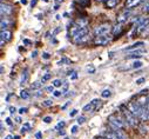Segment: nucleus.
I'll return each mask as SVG.
<instances>
[{
  "label": "nucleus",
  "mask_w": 149,
  "mask_h": 139,
  "mask_svg": "<svg viewBox=\"0 0 149 139\" xmlns=\"http://www.w3.org/2000/svg\"><path fill=\"white\" fill-rule=\"evenodd\" d=\"M121 108H122L123 116H125V120H126V123H127L128 125H130L132 127H138V126H139V120L136 119V117L133 115V113H132L128 108L123 107V106H121Z\"/></svg>",
  "instance_id": "f257e3e1"
},
{
  "label": "nucleus",
  "mask_w": 149,
  "mask_h": 139,
  "mask_svg": "<svg viewBox=\"0 0 149 139\" xmlns=\"http://www.w3.org/2000/svg\"><path fill=\"white\" fill-rule=\"evenodd\" d=\"M88 39H89V35H88V28L87 27H82L81 28V31L73 38V41L75 43V44H78V45H80V44H85V43H87L88 41Z\"/></svg>",
  "instance_id": "f03ea898"
},
{
  "label": "nucleus",
  "mask_w": 149,
  "mask_h": 139,
  "mask_svg": "<svg viewBox=\"0 0 149 139\" xmlns=\"http://www.w3.org/2000/svg\"><path fill=\"white\" fill-rule=\"evenodd\" d=\"M108 121H109L110 127L113 129V130H116V129H120V130H122V129L126 126V123L123 121V120H122L120 117H117V116H115V115L110 116V117L108 118Z\"/></svg>",
  "instance_id": "7ed1b4c3"
},
{
  "label": "nucleus",
  "mask_w": 149,
  "mask_h": 139,
  "mask_svg": "<svg viewBox=\"0 0 149 139\" xmlns=\"http://www.w3.org/2000/svg\"><path fill=\"white\" fill-rule=\"evenodd\" d=\"M142 105L139 103V102H130L128 104V110L133 113V115L136 117V118H140L141 116V112H142Z\"/></svg>",
  "instance_id": "20e7f679"
},
{
  "label": "nucleus",
  "mask_w": 149,
  "mask_h": 139,
  "mask_svg": "<svg viewBox=\"0 0 149 139\" xmlns=\"http://www.w3.org/2000/svg\"><path fill=\"white\" fill-rule=\"evenodd\" d=\"M109 32H110V25H109V24H103V25L96 26V27L94 28V34H95V37L103 35V34H108Z\"/></svg>",
  "instance_id": "39448f33"
},
{
  "label": "nucleus",
  "mask_w": 149,
  "mask_h": 139,
  "mask_svg": "<svg viewBox=\"0 0 149 139\" xmlns=\"http://www.w3.org/2000/svg\"><path fill=\"white\" fill-rule=\"evenodd\" d=\"M99 106H100V100H99V99H93L91 103H88L87 105L83 106L82 111H85V112H93V111L97 110Z\"/></svg>",
  "instance_id": "423d86ee"
},
{
  "label": "nucleus",
  "mask_w": 149,
  "mask_h": 139,
  "mask_svg": "<svg viewBox=\"0 0 149 139\" xmlns=\"http://www.w3.org/2000/svg\"><path fill=\"white\" fill-rule=\"evenodd\" d=\"M110 40H111V38H110L109 34H103V35L96 37L95 40H94V44H95V45H100V46H105V45H107Z\"/></svg>",
  "instance_id": "0eeeda50"
},
{
  "label": "nucleus",
  "mask_w": 149,
  "mask_h": 139,
  "mask_svg": "<svg viewBox=\"0 0 149 139\" xmlns=\"http://www.w3.org/2000/svg\"><path fill=\"white\" fill-rule=\"evenodd\" d=\"M130 14H132V12L129 11V9H125L123 12H121V13L117 16V22H120V24H125V22H127V20L129 19V17H130Z\"/></svg>",
  "instance_id": "6e6552de"
},
{
  "label": "nucleus",
  "mask_w": 149,
  "mask_h": 139,
  "mask_svg": "<svg viewBox=\"0 0 149 139\" xmlns=\"http://www.w3.org/2000/svg\"><path fill=\"white\" fill-rule=\"evenodd\" d=\"M0 12H1V17H4V16H9V14H12V12H13V7H12L11 5H8V4L1 3Z\"/></svg>",
  "instance_id": "1a4fd4ad"
},
{
  "label": "nucleus",
  "mask_w": 149,
  "mask_h": 139,
  "mask_svg": "<svg viewBox=\"0 0 149 139\" xmlns=\"http://www.w3.org/2000/svg\"><path fill=\"white\" fill-rule=\"evenodd\" d=\"M142 1H143V0H126L125 7H126V9H130V8L135 7V6L140 5Z\"/></svg>",
  "instance_id": "9d476101"
},
{
  "label": "nucleus",
  "mask_w": 149,
  "mask_h": 139,
  "mask_svg": "<svg viewBox=\"0 0 149 139\" xmlns=\"http://www.w3.org/2000/svg\"><path fill=\"white\" fill-rule=\"evenodd\" d=\"M143 45H144V43H143V41H136V43H135V44H133L132 46L127 47V48H126V51H128V52H130V51H135V49L142 48V47H143Z\"/></svg>",
  "instance_id": "9b49d317"
},
{
  "label": "nucleus",
  "mask_w": 149,
  "mask_h": 139,
  "mask_svg": "<svg viewBox=\"0 0 149 139\" xmlns=\"http://www.w3.org/2000/svg\"><path fill=\"white\" fill-rule=\"evenodd\" d=\"M0 38H1V40H4L5 43L11 40L12 38V33L9 31H1V34H0Z\"/></svg>",
  "instance_id": "f8f14e48"
},
{
  "label": "nucleus",
  "mask_w": 149,
  "mask_h": 139,
  "mask_svg": "<svg viewBox=\"0 0 149 139\" xmlns=\"http://www.w3.org/2000/svg\"><path fill=\"white\" fill-rule=\"evenodd\" d=\"M122 24H120V22H117L115 26L113 27V34L115 35V37H119L120 34H121V32H122Z\"/></svg>",
  "instance_id": "ddd939ff"
},
{
  "label": "nucleus",
  "mask_w": 149,
  "mask_h": 139,
  "mask_svg": "<svg viewBox=\"0 0 149 139\" xmlns=\"http://www.w3.org/2000/svg\"><path fill=\"white\" fill-rule=\"evenodd\" d=\"M28 80V73H27V70H25L21 74V79H20V84L21 85H25Z\"/></svg>",
  "instance_id": "4468645a"
},
{
  "label": "nucleus",
  "mask_w": 149,
  "mask_h": 139,
  "mask_svg": "<svg viewBox=\"0 0 149 139\" xmlns=\"http://www.w3.org/2000/svg\"><path fill=\"white\" fill-rule=\"evenodd\" d=\"M119 3V0H106V6L107 8H114Z\"/></svg>",
  "instance_id": "2eb2a0df"
},
{
  "label": "nucleus",
  "mask_w": 149,
  "mask_h": 139,
  "mask_svg": "<svg viewBox=\"0 0 149 139\" xmlns=\"http://www.w3.org/2000/svg\"><path fill=\"white\" fill-rule=\"evenodd\" d=\"M42 84H44L42 81H34L31 84V88L32 90H39V88L42 87Z\"/></svg>",
  "instance_id": "dca6fc26"
},
{
  "label": "nucleus",
  "mask_w": 149,
  "mask_h": 139,
  "mask_svg": "<svg viewBox=\"0 0 149 139\" xmlns=\"http://www.w3.org/2000/svg\"><path fill=\"white\" fill-rule=\"evenodd\" d=\"M114 133L116 134V137H117V139H127V137H126V134L123 133L120 129H116V130H114Z\"/></svg>",
  "instance_id": "f3484780"
},
{
  "label": "nucleus",
  "mask_w": 149,
  "mask_h": 139,
  "mask_svg": "<svg viewBox=\"0 0 149 139\" xmlns=\"http://www.w3.org/2000/svg\"><path fill=\"white\" fill-rule=\"evenodd\" d=\"M143 66V62L141 60H136L133 62V65H132V68H140Z\"/></svg>",
  "instance_id": "a211bd4d"
},
{
  "label": "nucleus",
  "mask_w": 149,
  "mask_h": 139,
  "mask_svg": "<svg viewBox=\"0 0 149 139\" xmlns=\"http://www.w3.org/2000/svg\"><path fill=\"white\" fill-rule=\"evenodd\" d=\"M70 64V60L68 58H62L60 61H58V65H69Z\"/></svg>",
  "instance_id": "6ab92c4d"
},
{
  "label": "nucleus",
  "mask_w": 149,
  "mask_h": 139,
  "mask_svg": "<svg viewBox=\"0 0 149 139\" xmlns=\"http://www.w3.org/2000/svg\"><path fill=\"white\" fill-rule=\"evenodd\" d=\"M31 129V124H28V123H25L23 125H22V127H21V133H25V132H27L28 130Z\"/></svg>",
  "instance_id": "aec40b11"
},
{
  "label": "nucleus",
  "mask_w": 149,
  "mask_h": 139,
  "mask_svg": "<svg viewBox=\"0 0 149 139\" xmlns=\"http://www.w3.org/2000/svg\"><path fill=\"white\" fill-rule=\"evenodd\" d=\"M77 1L82 6V7H87L91 4V0H77Z\"/></svg>",
  "instance_id": "412c9836"
},
{
  "label": "nucleus",
  "mask_w": 149,
  "mask_h": 139,
  "mask_svg": "<svg viewBox=\"0 0 149 139\" xmlns=\"http://www.w3.org/2000/svg\"><path fill=\"white\" fill-rule=\"evenodd\" d=\"M20 97H21L22 99H28V98H30V93H28L26 90H21V91H20Z\"/></svg>",
  "instance_id": "4be33fe9"
},
{
  "label": "nucleus",
  "mask_w": 149,
  "mask_h": 139,
  "mask_svg": "<svg viewBox=\"0 0 149 139\" xmlns=\"http://www.w3.org/2000/svg\"><path fill=\"white\" fill-rule=\"evenodd\" d=\"M106 138H107V139H117V137H116V134L114 133V131L107 132V133H106Z\"/></svg>",
  "instance_id": "5701e85b"
},
{
  "label": "nucleus",
  "mask_w": 149,
  "mask_h": 139,
  "mask_svg": "<svg viewBox=\"0 0 149 139\" xmlns=\"http://www.w3.org/2000/svg\"><path fill=\"white\" fill-rule=\"evenodd\" d=\"M110 94H111V92H110V90H108V88H106V90H103L101 92V97L102 98H108V97H110Z\"/></svg>",
  "instance_id": "b1692460"
},
{
  "label": "nucleus",
  "mask_w": 149,
  "mask_h": 139,
  "mask_svg": "<svg viewBox=\"0 0 149 139\" xmlns=\"http://www.w3.org/2000/svg\"><path fill=\"white\" fill-rule=\"evenodd\" d=\"M51 78H52V74H51V73H46V74H44V75H42L41 81H42V83H46L47 80H49Z\"/></svg>",
  "instance_id": "393cba45"
},
{
  "label": "nucleus",
  "mask_w": 149,
  "mask_h": 139,
  "mask_svg": "<svg viewBox=\"0 0 149 139\" xmlns=\"http://www.w3.org/2000/svg\"><path fill=\"white\" fill-rule=\"evenodd\" d=\"M52 105H53V102L51 99H46V100H44V102H42V106L48 107V106H52Z\"/></svg>",
  "instance_id": "a878e982"
},
{
  "label": "nucleus",
  "mask_w": 149,
  "mask_h": 139,
  "mask_svg": "<svg viewBox=\"0 0 149 139\" xmlns=\"http://www.w3.org/2000/svg\"><path fill=\"white\" fill-rule=\"evenodd\" d=\"M141 11H142V12H144V13H147V12H149V1H146V3H144V5L142 6Z\"/></svg>",
  "instance_id": "bb28decb"
},
{
  "label": "nucleus",
  "mask_w": 149,
  "mask_h": 139,
  "mask_svg": "<svg viewBox=\"0 0 149 139\" xmlns=\"http://www.w3.org/2000/svg\"><path fill=\"white\" fill-rule=\"evenodd\" d=\"M53 86H55V87H59V86H62L64 85V83L61 81L60 79H55L54 81H53V84H52Z\"/></svg>",
  "instance_id": "cd10ccee"
},
{
  "label": "nucleus",
  "mask_w": 149,
  "mask_h": 139,
  "mask_svg": "<svg viewBox=\"0 0 149 139\" xmlns=\"http://www.w3.org/2000/svg\"><path fill=\"white\" fill-rule=\"evenodd\" d=\"M69 78L72 79V80H75L77 78H78V74H77V72L75 71H72V72H69Z\"/></svg>",
  "instance_id": "c85d7f7f"
},
{
  "label": "nucleus",
  "mask_w": 149,
  "mask_h": 139,
  "mask_svg": "<svg viewBox=\"0 0 149 139\" xmlns=\"http://www.w3.org/2000/svg\"><path fill=\"white\" fill-rule=\"evenodd\" d=\"M7 26H8V22L5 21L4 19H1V31H6Z\"/></svg>",
  "instance_id": "c756f323"
},
{
  "label": "nucleus",
  "mask_w": 149,
  "mask_h": 139,
  "mask_svg": "<svg viewBox=\"0 0 149 139\" xmlns=\"http://www.w3.org/2000/svg\"><path fill=\"white\" fill-rule=\"evenodd\" d=\"M67 90H68V83H64V85H62V88H61V92H62V94H65V92H67Z\"/></svg>",
  "instance_id": "7c9ffc66"
},
{
  "label": "nucleus",
  "mask_w": 149,
  "mask_h": 139,
  "mask_svg": "<svg viewBox=\"0 0 149 139\" xmlns=\"http://www.w3.org/2000/svg\"><path fill=\"white\" fill-rule=\"evenodd\" d=\"M87 72H88V73H91V74H93V73L95 72V67H94L93 65L87 66Z\"/></svg>",
  "instance_id": "2f4dec72"
},
{
  "label": "nucleus",
  "mask_w": 149,
  "mask_h": 139,
  "mask_svg": "<svg viewBox=\"0 0 149 139\" xmlns=\"http://www.w3.org/2000/svg\"><path fill=\"white\" fill-rule=\"evenodd\" d=\"M65 126V121H60V123H58L56 124V126H55V130H60V129H62Z\"/></svg>",
  "instance_id": "473e14b6"
},
{
  "label": "nucleus",
  "mask_w": 149,
  "mask_h": 139,
  "mask_svg": "<svg viewBox=\"0 0 149 139\" xmlns=\"http://www.w3.org/2000/svg\"><path fill=\"white\" fill-rule=\"evenodd\" d=\"M54 87L55 86H48V87H46V91L48 92V93H54Z\"/></svg>",
  "instance_id": "72a5a7b5"
},
{
  "label": "nucleus",
  "mask_w": 149,
  "mask_h": 139,
  "mask_svg": "<svg viewBox=\"0 0 149 139\" xmlns=\"http://www.w3.org/2000/svg\"><path fill=\"white\" fill-rule=\"evenodd\" d=\"M70 132H72L73 134H75V133L78 132V125H74V126H72V129H70Z\"/></svg>",
  "instance_id": "f704fd0d"
},
{
  "label": "nucleus",
  "mask_w": 149,
  "mask_h": 139,
  "mask_svg": "<svg viewBox=\"0 0 149 139\" xmlns=\"http://www.w3.org/2000/svg\"><path fill=\"white\" fill-rule=\"evenodd\" d=\"M85 120H86V118H85V117H79L77 121H78V124H79V125H82V124L85 123Z\"/></svg>",
  "instance_id": "c9c22d12"
},
{
  "label": "nucleus",
  "mask_w": 149,
  "mask_h": 139,
  "mask_svg": "<svg viewBox=\"0 0 149 139\" xmlns=\"http://www.w3.org/2000/svg\"><path fill=\"white\" fill-rule=\"evenodd\" d=\"M15 112H17V108H15L14 106H11V107H9V113H11L12 116L15 115Z\"/></svg>",
  "instance_id": "e433bc0d"
},
{
  "label": "nucleus",
  "mask_w": 149,
  "mask_h": 139,
  "mask_svg": "<svg viewBox=\"0 0 149 139\" xmlns=\"http://www.w3.org/2000/svg\"><path fill=\"white\" fill-rule=\"evenodd\" d=\"M144 81H146V78H140V79L136 80V84H138V85H141V84H143Z\"/></svg>",
  "instance_id": "4c0bfd02"
},
{
  "label": "nucleus",
  "mask_w": 149,
  "mask_h": 139,
  "mask_svg": "<svg viewBox=\"0 0 149 139\" xmlns=\"http://www.w3.org/2000/svg\"><path fill=\"white\" fill-rule=\"evenodd\" d=\"M51 121H52V117H45L44 118V123H46V124L51 123Z\"/></svg>",
  "instance_id": "58836bf2"
},
{
  "label": "nucleus",
  "mask_w": 149,
  "mask_h": 139,
  "mask_svg": "<svg viewBox=\"0 0 149 139\" xmlns=\"http://www.w3.org/2000/svg\"><path fill=\"white\" fill-rule=\"evenodd\" d=\"M78 115V110H73L72 112H69V117H74Z\"/></svg>",
  "instance_id": "ea45409f"
},
{
  "label": "nucleus",
  "mask_w": 149,
  "mask_h": 139,
  "mask_svg": "<svg viewBox=\"0 0 149 139\" xmlns=\"http://www.w3.org/2000/svg\"><path fill=\"white\" fill-rule=\"evenodd\" d=\"M26 112H27V108H26V107H21V108L19 110L20 115H23V113H26Z\"/></svg>",
  "instance_id": "a19ab883"
},
{
  "label": "nucleus",
  "mask_w": 149,
  "mask_h": 139,
  "mask_svg": "<svg viewBox=\"0 0 149 139\" xmlns=\"http://www.w3.org/2000/svg\"><path fill=\"white\" fill-rule=\"evenodd\" d=\"M53 94H54V97L58 98V97H60V96H62V92H61V91H54Z\"/></svg>",
  "instance_id": "79ce46f5"
},
{
  "label": "nucleus",
  "mask_w": 149,
  "mask_h": 139,
  "mask_svg": "<svg viewBox=\"0 0 149 139\" xmlns=\"http://www.w3.org/2000/svg\"><path fill=\"white\" fill-rule=\"evenodd\" d=\"M139 127H140V130H141L142 133H147V131H148L147 127H144V126H139Z\"/></svg>",
  "instance_id": "37998d69"
},
{
  "label": "nucleus",
  "mask_w": 149,
  "mask_h": 139,
  "mask_svg": "<svg viewBox=\"0 0 149 139\" xmlns=\"http://www.w3.org/2000/svg\"><path fill=\"white\" fill-rule=\"evenodd\" d=\"M6 124L9 125V126H12V125H13V123H12V119H11V118H6Z\"/></svg>",
  "instance_id": "c03bdc74"
},
{
  "label": "nucleus",
  "mask_w": 149,
  "mask_h": 139,
  "mask_svg": "<svg viewBox=\"0 0 149 139\" xmlns=\"http://www.w3.org/2000/svg\"><path fill=\"white\" fill-rule=\"evenodd\" d=\"M41 137H42V133H41V132H36V133H35V138H36V139H41Z\"/></svg>",
  "instance_id": "a18cd8bd"
},
{
  "label": "nucleus",
  "mask_w": 149,
  "mask_h": 139,
  "mask_svg": "<svg viewBox=\"0 0 149 139\" xmlns=\"http://www.w3.org/2000/svg\"><path fill=\"white\" fill-rule=\"evenodd\" d=\"M42 58L47 60V59H49V58H51V56H49L48 53H44V54H42Z\"/></svg>",
  "instance_id": "49530a36"
},
{
  "label": "nucleus",
  "mask_w": 149,
  "mask_h": 139,
  "mask_svg": "<svg viewBox=\"0 0 149 139\" xmlns=\"http://www.w3.org/2000/svg\"><path fill=\"white\" fill-rule=\"evenodd\" d=\"M23 44H25V45H30V44H31V40H28V39H23Z\"/></svg>",
  "instance_id": "de8ad7c7"
},
{
  "label": "nucleus",
  "mask_w": 149,
  "mask_h": 139,
  "mask_svg": "<svg viewBox=\"0 0 149 139\" xmlns=\"http://www.w3.org/2000/svg\"><path fill=\"white\" fill-rule=\"evenodd\" d=\"M60 31H61V27H58V28H56V30L53 32V35H55V34H56V33H59Z\"/></svg>",
  "instance_id": "09e8293b"
},
{
  "label": "nucleus",
  "mask_w": 149,
  "mask_h": 139,
  "mask_svg": "<svg viewBox=\"0 0 149 139\" xmlns=\"http://www.w3.org/2000/svg\"><path fill=\"white\" fill-rule=\"evenodd\" d=\"M4 139H13V136H12V134H8V136H6Z\"/></svg>",
  "instance_id": "8fccbe9b"
},
{
  "label": "nucleus",
  "mask_w": 149,
  "mask_h": 139,
  "mask_svg": "<svg viewBox=\"0 0 149 139\" xmlns=\"http://www.w3.org/2000/svg\"><path fill=\"white\" fill-rule=\"evenodd\" d=\"M36 54H38V52H36V51L32 52V58H35V57H36Z\"/></svg>",
  "instance_id": "3c124183"
},
{
  "label": "nucleus",
  "mask_w": 149,
  "mask_h": 139,
  "mask_svg": "<svg viewBox=\"0 0 149 139\" xmlns=\"http://www.w3.org/2000/svg\"><path fill=\"white\" fill-rule=\"evenodd\" d=\"M20 3H21L22 5H26V4H27V0H20Z\"/></svg>",
  "instance_id": "603ef678"
},
{
  "label": "nucleus",
  "mask_w": 149,
  "mask_h": 139,
  "mask_svg": "<svg viewBox=\"0 0 149 139\" xmlns=\"http://www.w3.org/2000/svg\"><path fill=\"white\" fill-rule=\"evenodd\" d=\"M20 121H21V118H20V117H17V118H15V123H20Z\"/></svg>",
  "instance_id": "864d4df0"
},
{
  "label": "nucleus",
  "mask_w": 149,
  "mask_h": 139,
  "mask_svg": "<svg viewBox=\"0 0 149 139\" xmlns=\"http://www.w3.org/2000/svg\"><path fill=\"white\" fill-rule=\"evenodd\" d=\"M35 4H36V0H32V1H31V5H32V6H35Z\"/></svg>",
  "instance_id": "5fc2aeb1"
},
{
  "label": "nucleus",
  "mask_w": 149,
  "mask_h": 139,
  "mask_svg": "<svg viewBox=\"0 0 149 139\" xmlns=\"http://www.w3.org/2000/svg\"><path fill=\"white\" fill-rule=\"evenodd\" d=\"M96 139H107V138H105V137H99V138H96Z\"/></svg>",
  "instance_id": "6e6d98bb"
},
{
  "label": "nucleus",
  "mask_w": 149,
  "mask_h": 139,
  "mask_svg": "<svg viewBox=\"0 0 149 139\" xmlns=\"http://www.w3.org/2000/svg\"><path fill=\"white\" fill-rule=\"evenodd\" d=\"M64 0H56V3H62Z\"/></svg>",
  "instance_id": "4d7b16f0"
},
{
  "label": "nucleus",
  "mask_w": 149,
  "mask_h": 139,
  "mask_svg": "<svg viewBox=\"0 0 149 139\" xmlns=\"http://www.w3.org/2000/svg\"><path fill=\"white\" fill-rule=\"evenodd\" d=\"M14 139H20V137H18V136H17V137H15Z\"/></svg>",
  "instance_id": "13d9d810"
},
{
  "label": "nucleus",
  "mask_w": 149,
  "mask_h": 139,
  "mask_svg": "<svg viewBox=\"0 0 149 139\" xmlns=\"http://www.w3.org/2000/svg\"><path fill=\"white\" fill-rule=\"evenodd\" d=\"M44 1H45V3H48V0H44Z\"/></svg>",
  "instance_id": "bf43d9fd"
},
{
  "label": "nucleus",
  "mask_w": 149,
  "mask_h": 139,
  "mask_svg": "<svg viewBox=\"0 0 149 139\" xmlns=\"http://www.w3.org/2000/svg\"><path fill=\"white\" fill-rule=\"evenodd\" d=\"M97 1H102V0H97Z\"/></svg>",
  "instance_id": "052dcab7"
},
{
  "label": "nucleus",
  "mask_w": 149,
  "mask_h": 139,
  "mask_svg": "<svg viewBox=\"0 0 149 139\" xmlns=\"http://www.w3.org/2000/svg\"><path fill=\"white\" fill-rule=\"evenodd\" d=\"M65 139H69V138H67V137H66V138H65Z\"/></svg>",
  "instance_id": "680f3d73"
}]
</instances>
